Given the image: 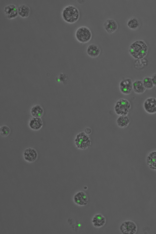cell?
Returning a JSON list of instances; mask_svg holds the SVG:
<instances>
[{"label":"cell","instance_id":"cell-20","mask_svg":"<svg viewBox=\"0 0 156 234\" xmlns=\"http://www.w3.org/2000/svg\"><path fill=\"white\" fill-rule=\"evenodd\" d=\"M18 15L21 17L27 18L30 15V9L27 5L22 4L18 7Z\"/></svg>","mask_w":156,"mask_h":234},{"label":"cell","instance_id":"cell-23","mask_svg":"<svg viewBox=\"0 0 156 234\" xmlns=\"http://www.w3.org/2000/svg\"><path fill=\"white\" fill-rule=\"evenodd\" d=\"M10 128L6 125H4L0 127V134L2 137L8 136L10 134Z\"/></svg>","mask_w":156,"mask_h":234},{"label":"cell","instance_id":"cell-16","mask_svg":"<svg viewBox=\"0 0 156 234\" xmlns=\"http://www.w3.org/2000/svg\"><path fill=\"white\" fill-rule=\"evenodd\" d=\"M147 165L151 169L156 171V151L149 153L146 158Z\"/></svg>","mask_w":156,"mask_h":234},{"label":"cell","instance_id":"cell-18","mask_svg":"<svg viewBox=\"0 0 156 234\" xmlns=\"http://www.w3.org/2000/svg\"><path fill=\"white\" fill-rule=\"evenodd\" d=\"M133 90L137 94L144 93L146 89L144 87L142 80H135L133 82Z\"/></svg>","mask_w":156,"mask_h":234},{"label":"cell","instance_id":"cell-11","mask_svg":"<svg viewBox=\"0 0 156 234\" xmlns=\"http://www.w3.org/2000/svg\"><path fill=\"white\" fill-rule=\"evenodd\" d=\"M103 27L108 33L112 34L117 30L118 25L114 19L108 18L103 23Z\"/></svg>","mask_w":156,"mask_h":234},{"label":"cell","instance_id":"cell-8","mask_svg":"<svg viewBox=\"0 0 156 234\" xmlns=\"http://www.w3.org/2000/svg\"><path fill=\"white\" fill-rule=\"evenodd\" d=\"M143 106L147 113L150 114L156 113V98L153 97L147 98L144 101Z\"/></svg>","mask_w":156,"mask_h":234},{"label":"cell","instance_id":"cell-10","mask_svg":"<svg viewBox=\"0 0 156 234\" xmlns=\"http://www.w3.org/2000/svg\"><path fill=\"white\" fill-rule=\"evenodd\" d=\"M73 200L74 203L78 206H84L87 205L88 203V197L85 192L79 191L74 195Z\"/></svg>","mask_w":156,"mask_h":234},{"label":"cell","instance_id":"cell-3","mask_svg":"<svg viewBox=\"0 0 156 234\" xmlns=\"http://www.w3.org/2000/svg\"><path fill=\"white\" fill-rule=\"evenodd\" d=\"M91 140L89 135L84 132H81L77 133L74 140V144L78 149L85 150L91 147Z\"/></svg>","mask_w":156,"mask_h":234},{"label":"cell","instance_id":"cell-25","mask_svg":"<svg viewBox=\"0 0 156 234\" xmlns=\"http://www.w3.org/2000/svg\"><path fill=\"white\" fill-rule=\"evenodd\" d=\"M84 132L89 135L92 132L91 129L89 127H87L85 129Z\"/></svg>","mask_w":156,"mask_h":234},{"label":"cell","instance_id":"cell-2","mask_svg":"<svg viewBox=\"0 0 156 234\" xmlns=\"http://www.w3.org/2000/svg\"><path fill=\"white\" fill-rule=\"evenodd\" d=\"M62 16L63 20L66 23H73L76 22L80 18V11L76 6L69 5L63 9Z\"/></svg>","mask_w":156,"mask_h":234},{"label":"cell","instance_id":"cell-13","mask_svg":"<svg viewBox=\"0 0 156 234\" xmlns=\"http://www.w3.org/2000/svg\"><path fill=\"white\" fill-rule=\"evenodd\" d=\"M28 125L31 129L38 131L42 128L43 122L41 118L32 117L29 121Z\"/></svg>","mask_w":156,"mask_h":234},{"label":"cell","instance_id":"cell-22","mask_svg":"<svg viewBox=\"0 0 156 234\" xmlns=\"http://www.w3.org/2000/svg\"><path fill=\"white\" fill-rule=\"evenodd\" d=\"M144 86L146 89H151L153 88V84L151 77L146 76L142 80Z\"/></svg>","mask_w":156,"mask_h":234},{"label":"cell","instance_id":"cell-9","mask_svg":"<svg viewBox=\"0 0 156 234\" xmlns=\"http://www.w3.org/2000/svg\"><path fill=\"white\" fill-rule=\"evenodd\" d=\"M24 160L29 163H33L35 161L38 157V152L34 148L28 147L24 150L23 153Z\"/></svg>","mask_w":156,"mask_h":234},{"label":"cell","instance_id":"cell-21","mask_svg":"<svg viewBox=\"0 0 156 234\" xmlns=\"http://www.w3.org/2000/svg\"><path fill=\"white\" fill-rule=\"evenodd\" d=\"M127 25L130 29L135 30L140 27V23L138 18L136 17H132L129 18L127 21Z\"/></svg>","mask_w":156,"mask_h":234},{"label":"cell","instance_id":"cell-6","mask_svg":"<svg viewBox=\"0 0 156 234\" xmlns=\"http://www.w3.org/2000/svg\"><path fill=\"white\" fill-rule=\"evenodd\" d=\"M119 230L123 234H134L137 230L136 224L131 220H126L122 222L120 225Z\"/></svg>","mask_w":156,"mask_h":234},{"label":"cell","instance_id":"cell-15","mask_svg":"<svg viewBox=\"0 0 156 234\" xmlns=\"http://www.w3.org/2000/svg\"><path fill=\"white\" fill-rule=\"evenodd\" d=\"M101 50L99 47L95 44H91L87 46L86 52L87 55L92 58L98 57L100 54Z\"/></svg>","mask_w":156,"mask_h":234},{"label":"cell","instance_id":"cell-4","mask_svg":"<svg viewBox=\"0 0 156 234\" xmlns=\"http://www.w3.org/2000/svg\"><path fill=\"white\" fill-rule=\"evenodd\" d=\"M131 108V104L128 100L121 98L115 102L114 109L117 115H125L129 114Z\"/></svg>","mask_w":156,"mask_h":234},{"label":"cell","instance_id":"cell-17","mask_svg":"<svg viewBox=\"0 0 156 234\" xmlns=\"http://www.w3.org/2000/svg\"><path fill=\"white\" fill-rule=\"evenodd\" d=\"M130 122V119L127 115L119 116L116 121L118 126L122 128L127 127Z\"/></svg>","mask_w":156,"mask_h":234},{"label":"cell","instance_id":"cell-1","mask_svg":"<svg viewBox=\"0 0 156 234\" xmlns=\"http://www.w3.org/2000/svg\"><path fill=\"white\" fill-rule=\"evenodd\" d=\"M148 46L144 41L137 40L130 45L129 52L130 55L135 59H140L144 58L147 55Z\"/></svg>","mask_w":156,"mask_h":234},{"label":"cell","instance_id":"cell-12","mask_svg":"<svg viewBox=\"0 0 156 234\" xmlns=\"http://www.w3.org/2000/svg\"><path fill=\"white\" fill-rule=\"evenodd\" d=\"M4 11L6 17L9 19L15 18L18 15V7L12 4L6 5L4 8Z\"/></svg>","mask_w":156,"mask_h":234},{"label":"cell","instance_id":"cell-5","mask_svg":"<svg viewBox=\"0 0 156 234\" xmlns=\"http://www.w3.org/2000/svg\"><path fill=\"white\" fill-rule=\"evenodd\" d=\"M92 33L90 30L87 27L83 26L78 27L75 33V37L76 40L81 43H86L91 39Z\"/></svg>","mask_w":156,"mask_h":234},{"label":"cell","instance_id":"cell-7","mask_svg":"<svg viewBox=\"0 0 156 234\" xmlns=\"http://www.w3.org/2000/svg\"><path fill=\"white\" fill-rule=\"evenodd\" d=\"M133 82L129 78L121 80L119 83V89L120 92L125 95H128L131 93L133 90Z\"/></svg>","mask_w":156,"mask_h":234},{"label":"cell","instance_id":"cell-19","mask_svg":"<svg viewBox=\"0 0 156 234\" xmlns=\"http://www.w3.org/2000/svg\"><path fill=\"white\" fill-rule=\"evenodd\" d=\"M44 110L39 105H36L32 107L30 110L31 116L34 117L41 118L44 113Z\"/></svg>","mask_w":156,"mask_h":234},{"label":"cell","instance_id":"cell-14","mask_svg":"<svg viewBox=\"0 0 156 234\" xmlns=\"http://www.w3.org/2000/svg\"><path fill=\"white\" fill-rule=\"evenodd\" d=\"M92 223L94 226L96 228H100L103 226L106 223L105 217L101 214H95L92 219Z\"/></svg>","mask_w":156,"mask_h":234},{"label":"cell","instance_id":"cell-24","mask_svg":"<svg viewBox=\"0 0 156 234\" xmlns=\"http://www.w3.org/2000/svg\"><path fill=\"white\" fill-rule=\"evenodd\" d=\"M151 77L154 86L156 87V73L153 74Z\"/></svg>","mask_w":156,"mask_h":234}]
</instances>
